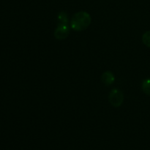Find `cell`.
<instances>
[{"label":"cell","instance_id":"2","mask_svg":"<svg viewBox=\"0 0 150 150\" xmlns=\"http://www.w3.org/2000/svg\"><path fill=\"white\" fill-rule=\"evenodd\" d=\"M109 102L113 106L120 107L124 101V95L118 89H113L108 96Z\"/></svg>","mask_w":150,"mask_h":150},{"label":"cell","instance_id":"1","mask_svg":"<svg viewBox=\"0 0 150 150\" xmlns=\"http://www.w3.org/2000/svg\"><path fill=\"white\" fill-rule=\"evenodd\" d=\"M92 21L90 15L85 11H80L74 14L70 20V28L76 32H81L87 29Z\"/></svg>","mask_w":150,"mask_h":150},{"label":"cell","instance_id":"5","mask_svg":"<svg viewBox=\"0 0 150 150\" xmlns=\"http://www.w3.org/2000/svg\"><path fill=\"white\" fill-rule=\"evenodd\" d=\"M58 25H69L68 15L66 12L62 11L57 16Z\"/></svg>","mask_w":150,"mask_h":150},{"label":"cell","instance_id":"3","mask_svg":"<svg viewBox=\"0 0 150 150\" xmlns=\"http://www.w3.org/2000/svg\"><path fill=\"white\" fill-rule=\"evenodd\" d=\"M70 34L69 25H58L54 31V37L56 39L62 40L66 39Z\"/></svg>","mask_w":150,"mask_h":150},{"label":"cell","instance_id":"4","mask_svg":"<svg viewBox=\"0 0 150 150\" xmlns=\"http://www.w3.org/2000/svg\"><path fill=\"white\" fill-rule=\"evenodd\" d=\"M101 81L106 86H109V85L112 84L115 81V76H114V73L111 71H105L103 73L102 76H101Z\"/></svg>","mask_w":150,"mask_h":150},{"label":"cell","instance_id":"6","mask_svg":"<svg viewBox=\"0 0 150 150\" xmlns=\"http://www.w3.org/2000/svg\"><path fill=\"white\" fill-rule=\"evenodd\" d=\"M142 88L143 92L150 97V79H146L142 81Z\"/></svg>","mask_w":150,"mask_h":150},{"label":"cell","instance_id":"7","mask_svg":"<svg viewBox=\"0 0 150 150\" xmlns=\"http://www.w3.org/2000/svg\"><path fill=\"white\" fill-rule=\"evenodd\" d=\"M142 42L146 46L150 48V31L145 32L142 36Z\"/></svg>","mask_w":150,"mask_h":150}]
</instances>
